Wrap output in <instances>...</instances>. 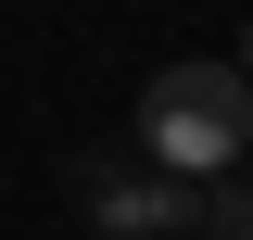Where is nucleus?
<instances>
[{"label":"nucleus","mask_w":253,"mask_h":240,"mask_svg":"<svg viewBox=\"0 0 253 240\" xmlns=\"http://www.w3.org/2000/svg\"><path fill=\"white\" fill-rule=\"evenodd\" d=\"M139 164H165L177 190H215L241 177V152H253V76L241 63H165L152 89H139Z\"/></svg>","instance_id":"1"},{"label":"nucleus","mask_w":253,"mask_h":240,"mask_svg":"<svg viewBox=\"0 0 253 240\" xmlns=\"http://www.w3.org/2000/svg\"><path fill=\"white\" fill-rule=\"evenodd\" d=\"M76 215H89L101 240H190L203 228V190H177L165 164H139V152H76Z\"/></svg>","instance_id":"2"},{"label":"nucleus","mask_w":253,"mask_h":240,"mask_svg":"<svg viewBox=\"0 0 253 240\" xmlns=\"http://www.w3.org/2000/svg\"><path fill=\"white\" fill-rule=\"evenodd\" d=\"M190 240H253V164L203 190V228H190Z\"/></svg>","instance_id":"3"},{"label":"nucleus","mask_w":253,"mask_h":240,"mask_svg":"<svg viewBox=\"0 0 253 240\" xmlns=\"http://www.w3.org/2000/svg\"><path fill=\"white\" fill-rule=\"evenodd\" d=\"M241 76H253V26H241Z\"/></svg>","instance_id":"4"}]
</instances>
